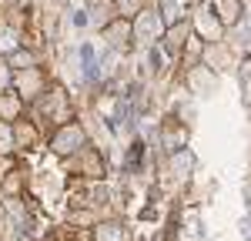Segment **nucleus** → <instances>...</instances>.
Listing matches in <instances>:
<instances>
[{"mask_svg": "<svg viewBox=\"0 0 251 241\" xmlns=\"http://www.w3.org/2000/svg\"><path fill=\"white\" fill-rule=\"evenodd\" d=\"M20 111V100L17 97H0V118L3 120H14Z\"/></svg>", "mask_w": 251, "mask_h": 241, "instance_id": "obj_3", "label": "nucleus"}, {"mask_svg": "<svg viewBox=\"0 0 251 241\" xmlns=\"http://www.w3.org/2000/svg\"><path fill=\"white\" fill-rule=\"evenodd\" d=\"M218 17L225 20V24H234V20L241 17V3L238 0H218Z\"/></svg>", "mask_w": 251, "mask_h": 241, "instance_id": "obj_2", "label": "nucleus"}, {"mask_svg": "<svg viewBox=\"0 0 251 241\" xmlns=\"http://www.w3.org/2000/svg\"><path fill=\"white\" fill-rule=\"evenodd\" d=\"M77 144H84V131L80 127H64L54 141V151L57 154H71V151H77Z\"/></svg>", "mask_w": 251, "mask_h": 241, "instance_id": "obj_1", "label": "nucleus"}]
</instances>
